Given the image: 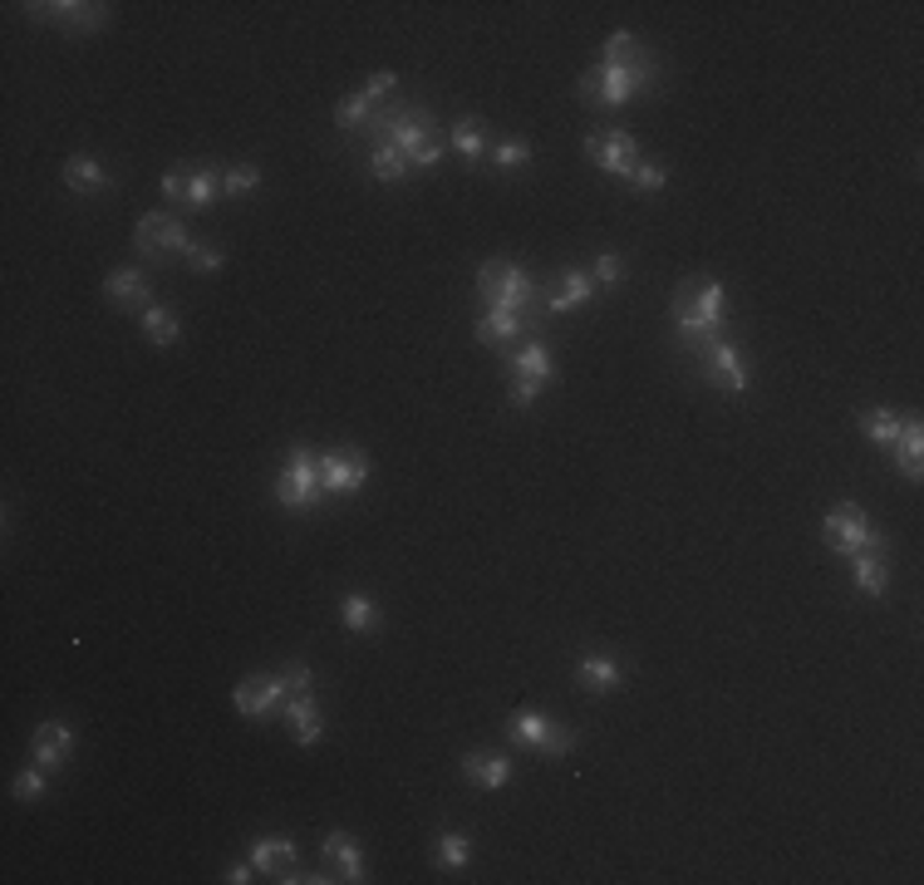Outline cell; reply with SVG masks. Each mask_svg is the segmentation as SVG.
Listing matches in <instances>:
<instances>
[{
  "instance_id": "1",
  "label": "cell",
  "mask_w": 924,
  "mask_h": 885,
  "mask_svg": "<svg viewBox=\"0 0 924 885\" xmlns=\"http://www.w3.org/2000/svg\"><path fill=\"white\" fill-rule=\"evenodd\" d=\"M674 334L688 350H703V344L723 340V285L713 275H698V281H684L674 291Z\"/></svg>"
},
{
  "instance_id": "2",
  "label": "cell",
  "mask_w": 924,
  "mask_h": 885,
  "mask_svg": "<svg viewBox=\"0 0 924 885\" xmlns=\"http://www.w3.org/2000/svg\"><path fill=\"white\" fill-rule=\"evenodd\" d=\"M374 133H383V143H393L403 157H408V167H438L442 163V143L433 138V114L428 108H408V104H389L374 114Z\"/></svg>"
},
{
  "instance_id": "3",
  "label": "cell",
  "mask_w": 924,
  "mask_h": 885,
  "mask_svg": "<svg viewBox=\"0 0 924 885\" xmlns=\"http://www.w3.org/2000/svg\"><path fill=\"white\" fill-rule=\"evenodd\" d=\"M659 79V64L649 55L629 59V64H595L576 79L580 104H600V108H619L629 98H639L649 84Z\"/></svg>"
},
{
  "instance_id": "4",
  "label": "cell",
  "mask_w": 924,
  "mask_h": 885,
  "mask_svg": "<svg viewBox=\"0 0 924 885\" xmlns=\"http://www.w3.org/2000/svg\"><path fill=\"white\" fill-rule=\"evenodd\" d=\"M477 295L487 310H517L526 320H536V300H541V285L521 271L517 261H487L477 271Z\"/></svg>"
},
{
  "instance_id": "5",
  "label": "cell",
  "mask_w": 924,
  "mask_h": 885,
  "mask_svg": "<svg viewBox=\"0 0 924 885\" xmlns=\"http://www.w3.org/2000/svg\"><path fill=\"white\" fill-rule=\"evenodd\" d=\"M275 502L291 511H315L324 502V482H320V458L310 448H291L275 472Z\"/></svg>"
},
{
  "instance_id": "6",
  "label": "cell",
  "mask_w": 924,
  "mask_h": 885,
  "mask_svg": "<svg viewBox=\"0 0 924 885\" xmlns=\"http://www.w3.org/2000/svg\"><path fill=\"white\" fill-rule=\"evenodd\" d=\"M821 536H826V546L841 551V556H855V551H875V556H885V551H890L885 531H875L870 517H865V507H855V502H841V507L826 511Z\"/></svg>"
},
{
  "instance_id": "7",
  "label": "cell",
  "mask_w": 924,
  "mask_h": 885,
  "mask_svg": "<svg viewBox=\"0 0 924 885\" xmlns=\"http://www.w3.org/2000/svg\"><path fill=\"white\" fill-rule=\"evenodd\" d=\"M133 246L143 256H153V261H163V256H192V236H187V226L177 222V216L167 212H153L143 216V222L133 226Z\"/></svg>"
},
{
  "instance_id": "8",
  "label": "cell",
  "mask_w": 924,
  "mask_h": 885,
  "mask_svg": "<svg viewBox=\"0 0 924 885\" xmlns=\"http://www.w3.org/2000/svg\"><path fill=\"white\" fill-rule=\"evenodd\" d=\"M320 482H324V497H354L369 482V458L359 448L320 452Z\"/></svg>"
},
{
  "instance_id": "9",
  "label": "cell",
  "mask_w": 924,
  "mask_h": 885,
  "mask_svg": "<svg viewBox=\"0 0 924 885\" xmlns=\"http://www.w3.org/2000/svg\"><path fill=\"white\" fill-rule=\"evenodd\" d=\"M698 369H703V379L718 384V389L747 393V359H743V350H737V344H727V340L703 344V350H698Z\"/></svg>"
},
{
  "instance_id": "10",
  "label": "cell",
  "mask_w": 924,
  "mask_h": 885,
  "mask_svg": "<svg viewBox=\"0 0 924 885\" xmlns=\"http://www.w3.org/2000/svg\"><path fill=\"white\" fill-rule=\"evenodd\" d=\"M585 157L600 167V173L629 177V167L639 163V148H635V138L619 133V128H600V133L585 138Z\"/></svg>"
},
{
  "instance_id": "11",
  "label": "cell",
  "mask_w": 924,
  "mask_h": 885,
  "mask_svg": "<svg viewBox=\"0 0 924 885\" xmlns=\"http://www.w3.org/2000/svg\"><path fill=\"white\" fill-rule=\"evenodd\" d=\"M281 698H285V688L275 674H246L241 684H236L232 704H236V713H246V718H271V713H281Z\"/></svg>"
},
{
  "instance_id": "12",
  "label": "cell",
  "mask_w": 924,
  "mask_h": 885,
  "mask_svg": "<svg viewBox=\"0 0 924 885\" xmlns=\"http://www.w3.org/2000/svg\"><path fill=\"white\" fill-rule=\"evenodd\" d=\"M104 295H108L114 305H123V310H138V315H143L147 305H153V285H147V271H138V266H118V271H108Z\"/></svg>"
},
{
  "instance_id": "13",
  "label": "cell",
  "mask_w": 924,
  "mask_h": 885,
  "mask_svg": "<svg viewBox=\"0 0 924 885\" xmlns=\"http://www.w3.org/2000/svg\"><path fill=\"white\" fill-rule=\"evenodd\" d=\"M507 374L517 384H531V389H541V384L556 379V359H550V350L541 340H526L517 354L507 359Z\"/></svg>"
},
{
  "instance_id": "14",
  "label": "cell",
  "mask_w": 924,
  "mask_h": 885,
  "mask_svg": "<svg viewBox=\"0 0 924 885\" xmlns=\"http://www.w3.org/2000/svg\"><path fill=\"white\" fill-rule=\"evenodd\" d=\"M35 20H59L64 30H98L108 25V5H94V0H59V5H29Z\"/></svg>"
},
{
  "instance_id": "15",
  "label": "cell",
  "mask_w": 924,
  "mask_h": 885,
  "mask_svg": "<svg viewBox=\"0 0 924 885\" xmlns=\"http://www.w3.org/2000/svg\"><path fill=\"white\" fill-rule=\"evenodd\" d=\"M29 753H35V763L39 767H64L69 757H74V728L69 723H39L35 728V738H29Z\"/></svg>"
},
{
  "instance_id": "16",
  "label": "cell",
  "mask_w": 924,
  "mask_h": 885,
  "mask_svg": "<svg viewBox=\"0 0 924 885\" xmlns=\"http://www.w3.org/2000/svg\"><path fill=\"white\" fill-rule=\"evenodd\" d=\"M462 777H467L472 787H487V792H497V787L511 782V757L497 753V747H477V753L462 757Z\"/></svg>"
},
{
  "instance_id": "17",
  "label": "cell",
  "mask_w": 924,
  "mask_h": 885,
  "mask_svg": "<svg viewBox=\"0 0 924 885\" xmlns=\"http://www.w3.org/2000/svg\"><path fill=\"white\" fill-rule=\"evenodd\" d=\"M281 718L291 723L295 743L315 747V743L324 738V718H320V708H315V694H291V698H281Z\"/></svg>"
},
{
  "instance_id": "18",
  "label": "cell",
  "mask_w": 924,
  "mask_h": 885,
  "mask_svg": "<svg viewBox=\"0 0 924 885\" xmlns=\"http://www.w3.org/2000/svg\"><path fill=\"white\" fill-rule=\"evenodd\" d=\"M64 187H69V192L94 197V192H104V187H114V177H108V167L98 163V157L74 153V157L64 163Z\"/></svg>"
},
{
  "instance_id": "19",
  "label": "cell",
  "mask_w": 924,
  "mask_h": 885,
  "mask_svg": "<svg viewBox=\"0 0 924 885\" xmlns=\"http://www.w3.org/2000/svg\"><path fill=\"white\" fill-rule=\"evenodd\" d=\"M246 861H251L261 875H285L295 865V841L291 836H261V841L246 851Z\"/></svg>"
},
{
  "instance_id": "20",
  "label": "cell",
  "mask_w": 924,
  "mask_h": 885,
  "mask_svg": "<svg viewBox=\"0 0 924 885\" xmlns=\"http://www.w3.org/2000/svg\"><path fill=\"white\" fill-rule=\"evenodd\" d=\"M590 295H595V281H590V275H580V271H560L556 281H550V291H546V310L566 315V310H576V305H585Z\"/></svg>"
},
{
  "instance_id": "21",
  "label": "cell",
  "mask_w": 924,
  "mask_h": 885,
  "mask_svg": "<svg viewBox=\"0 0 924 885\" xmlns=\"http://www.w3.org/2000/svg\"><path fill=\"white\" fill-rule=\"evenodd\" d=\"M576 678H580V688H590V694H609V688L625 684V669H619V659H609V654H585L576 664Z\"/></svg>"
},
{
  "instance_id": "22",
  "label": "cell",
  "mask_w": 924,
  "mask_h": 885,
  "mask_svg": "<svg viewBox=\"0 0 924 885\" xmlns=\"http://www.w3.org/2000/svg\"><path fill=\"white\" fill-rule=\"evenodd\" d=\"M320 856L334 865V871L344 875V881H354L359 885L364 881V856H359V846H354V836H344V831H330L320 841Z\"/></svg>"
},
{
  "instance_id": "23",
  "label": "cell",
  "mask_w": 924,
  "mask_h": 885,
  "mask_svg": "<svg viewBox=\"0 0 924 885\" xmlns=\"http://www.w3.org/2000/svg\"><path fill=\"white\" fill-rule=\"evenodd\" d=\"M526 324H531V320H526V315H517V310H487V315L477 320V340L491 344V350H507V344L517 340V334L526 330Z\"/></svg>"
},
{
  "instance_id": "24",
  "label": "cell",
  "mask_w": 924,
  "mask_h": 885,
  "mask_svg": "<svg viewBox=\"0 0 924 885\" xmlns=\"http://www.w3.org/2000/svg\"><path fill=\"white\" fill-rule=\"evenodd\" d=\"M895 458H900V472H904V477L920 482V472H924V428H920V418H900Z\"/></svg>"
},
{
  "instance_id": "25",
  "label": "cell",
  "mask_w": 924,
  "mask_h": 885,
  "mask_svg": "<svg viewBox=\"0 0 924 885\" xmlns=\"http://www.w3.org/2000/svg\"><path fill=\"white\" fill-rule=\"evenodd\" d=\"M851 580H855L861 595H885L890 566H885V556H875V551H855V556H851Z\"/></svg>"
},
{
  "instance_id": "26",
  "label": "cell",
  "mask_w": 924,
  "mask_h": 885,
  "mask_svg": "<svg viewBox=\"0 0 924 885\" xmlns=\"http://www.w3.org/2000/svg\"><path fill=\"white\" fill-rule=\"evenodd\" d=\"M138 324H143L147 344H173L177 334H182V320H177V310H167V305H147V310L138 315Z\"/></svg>"
},
{
  "instance_id": "27",
  "label": "cell",
  "mask_w": 924,
  "mask_h": 885,
  "mask_svg": "<svg viewBox=\"0 0 924 885\" xmlns=\"http://www.w3.org/2000/svg\"><path fill=\"white\" fill-rule=\"evenodd\" d=\"M448 143L458 148L467 163H482V157H487V123H482V118H462V123H452Z\"/></svg>"
},
{
  "instance_id": "28",
  "label": "cell",
  "mask_w": 924,
  "mask_h": 885,
  "mask_svg": "<svg viewBox=\"0 0 924 885\" xmlns=\"http://www.w3.org/2000/svg\"><path fill=\"white\" fill-rule=\"evenodd\" d=\"M546 723H550V718L536 713V708H517V713L507 718V733H511V743H517V747H531V753H536L541 738H546Z\"/></svg>"
},
{
  "instance_id": "29",
  "label": "cell",
  "mask_w": 924,
  "mask_h": 885,
  "mask_svg": "<svg viewBox=\"0 0 924 885\" xmlns=\"http://www.w3.org/2000/svg\"><path fill=\"white\" fill-rule=\"evenodd\" d=\"M216 192H222V167L202 163V167H192V173H187V206H192V212L212 206Z\"/></svg>"
},
{
  "instance_id": "30",
  "label": "cell",
  "mask_w": 924,
  "mask_h": 885,
  "mask_svg": "<svg viewBox=\"0 0 924 885\" xmlns=\"http://www.w3.org/2000/svg\"><path fill=\"white\" fill-rule=\"evenodd\" d=\"M374 114H379V104H374L369 94H350V98H340V104H334V123L340 128H350V133H359V128H369L374 123Z\"/></svg>"
},
{
  "instance_id": "31",
  "label": "cell",
  "mask_w": 924,
  "mask_h": 885,
  "mask_svg": "<svg viewBox=\"0 0 924 885\" xmlns=\"http://www.w3.org/2000/svg\"><path fill=\"white\" fill-rule=\"evenodd\" d=\"M369 173L379 177V182H403V177H408V157L399 153V148L393 143H374V153H369Z\"/></svg>"
},
{
  "instance_id": "32",
  "label": "cell",
  "mask_w": 924,
  "mask_h": 885,
  "mask_svg": "<svg viewBox=\"0 0 924 885\" xmlns=\"http://www.w3.org/2000/svg\"><path fill=\"white\" fill-rule=\"evenodd\" d=\"M861 428H865V438H870L880 452H895V438H900V418H895L890 409L861 413Z\"/></svg>"
},
{
  "instance_id": "33",
  "label": "cell",
  "mask_w": 924,
  "mask_h": 885,
  "mask_svg": "<svg viewBox=\"0 0 924 885\" xmlns=\"http://www.w3.org/2000/svg\"><path fill=\"white\" fill-rule=\"evenodd\" d=\"M340 620H344V629L364 635V629L379 625V605H374L369 595H359V590H354V595H344V600H340Z\"/></svg>"
},
{
  "instance_id": "34",
  "label": "cell",
  "mask_w": 924,
  "mask_h": 885,
  "mask_svg": "<svg viewBox=\"0 0 924 885\" xmlns=\"http://www.w3.org/2000/svg\"><path fill=\"white\" fill-rule=\"evenodd\" d=\"M472 861V841L462 831H442L438 836V865L442 871H462Z\"/></svg>"
},
{
  "instance_id": "35",
  "label": "cell",
  "mask_w": 924,
  "mask_h": 885,
  "mask_svg": "<svg viewBox=\"0 0 924 885\" xmlns=\"http://www.w3.org/2000/svg\"><path fill=\"white\" fill-rule=\"evenodd\" d=\"M487 157H491V167H501V173H517V167L531 163V143L526 138H501Z\"/></svg>"
},
{
  "instance_id": "36",
  "label": "cell",
  "mask_w": 924,
  "mask_h": 885,
  "mask_svg": "<svg viewBox=\"0 0 924 885\" xmlns=\"http://www.w3.org/2000/svg\"><path fill=\"white\" fill-rule=\"evenodd\" d=\"M256 187H261V167H251V163L222 167V192L226 197H246V192H256Z\"/></svg>"
},
{
  "instance_id": "37",
  "label": "cell",
  "mask_w": 924,
  "mask_h": 885,
  "mask_svg": "<svg viewBox=\"0 0 924 885\" xmlns=\"http://www.w3.org/2000/svg\"><path fill=\"white\" fill-rule=\"evenodd\" d=\"M570 747H576V728H566V723H556V718H550V723H546V738H541L536 753H541V757H566Z\"/></svg>"
},
{
  "instance_id": "38",
  "label": "cell",
  "mask_w": 924,
  "mask_h": 885,
  "mask_svg": "<svg viewBox=\"0 0 924 885\" xmlns=\"http://www.w3.org/2000/svg\"><path fill=\"white\" fill-rule=\"evenodd\" d=\"M644 49H639V39L629 35V30H615V35L605 39V64H629V59H639Z\"/></svg>"
},
{
  "instance_id": "39",
  "label": "cell",
  "mask_w": 924,
  "mask_h": 885,
  "mask_svg": "<svg viewBox=\"0 0 924 885\" xmlns=\"http://www.w3.org/2000/svg\"><path fill=\"white\" fill-rule=\"evenodd\" d=\"M664 182H668V167H659V163H635V167H629V187H635V192H659Z\"/></svg>"
},
{
  "instance_id": "40",
  "label": "cell",
  "mask_w": 924,
  "mask_h": 885,
  "mask_svg": "<svg viewBox=\"0 0 924 885\" xmlns=\"http://www.w3.org/2000/svg\"><path fill=\"white\" fill-rule=\"evenodd\" d=\"M275 678H281L285 698H291V694H310V688H315V684H310V678H315V674H310V664H300V659L281 664V674H275Z\"/></svg>"
},
{
  "instance_id": "41",
  "label": "cell",
  "mask_w": 924,
  "mask_h": 885,
  "mask_svg": "<svg viewBox=\"0 0 924 885\" xmlns=\"http://www.w3.org/2000/svg\"><path fill=\"white\" fill-rule=\"evenodd\" d=\"M45 772H49V767L35 763V767H25V772L15 777V796H20V802H39V796H45Z\"/></svg>"
},
{
  "instance_id": "42",
  "label": "cell",
  "mask_w": 924,
  "mask_h": 885,
  "mask_svg": "<svg viewBox=\"0 0 924 885\" xmlns=\"http://www.w3.org/2000/svg\"><path fill=\"white\" fill-rule=\"evenodd\" d=\"M625 275H629V271H625V261H619V256H609V251L595 256V275H590L595 285H619Z\"/></svg>"
},
{
  "instance_id": "43",
  "label": "cell",
  "mask_w": 924,
  "mask_h": 885,
  "mask_svg": "<svg viewBox=\"0 0 924 885\" xmlns=\"http://www.w3.org/2000/svg\"><path fill=\"white\" fill-rule=\"evenodd\" d=\"M163 197H167V202H182V206H187V167H173V173H163Z\"/></svg>"
},
{
  "instance_id": "44",
  "label": "cell",
  "mask_w": 924,
  "mask_h": 885,
  "mask_svg": "<svg viewBox=\"0 0 924 885\" xmlns=\"http://www.w3.org/2000/svg\"><path fill=\"white\" fill-rule=\"evenodd\" d=\"M192 271H202V275H212V271H222V251H212V246H192Z\"/></svg>"
},
{
  "instance_id": "45",
  "label": "cell",
  "mask_w": 924,
  "mask_h": 885,
  "mask_svg": "<svg viewBox=\"0 0 924 885\" xmlns=\"http://www.w3.org/2000/svg\"><path fill=\"white\" fill-rule=\"evenodd\" d=\"M393 84H399V74H393V69H383V74H369L364 94H369L374 104H379V98H389V94H393Z\"/></svg>"
},
{
  "instance_id": "46",
  "label": "cell",
  "mask_w": 924,
  "mask_h": 885,
  "mask_svg": "<svg viewBox=\"0 0 924 885\" xmlns=\"http://www.w3.org/2000/svg\"><path fill=\"white\" fill-rule=\"evenodd\" d=\"M536 393H541V389H531V384H517V379H511L507 403H511V409H531V399H536Z\"/></svg>"
},
{
  "instance_id": "47",
  "label": "cell",
  "mask_w": 924,
  "mask_h": 885,
  "mask_svg": "<svg viewBox=\"0 0 924 885\" xmlns=\"http://www.w3.org/2000/svg\"><path fill=\"white\" fill-rule=\"evenodd\" d=\"M251 871H256L251 861H246V865H232V871H226V881H232V885H246V881H251Z\"/></svg>"
}]
</instances>
